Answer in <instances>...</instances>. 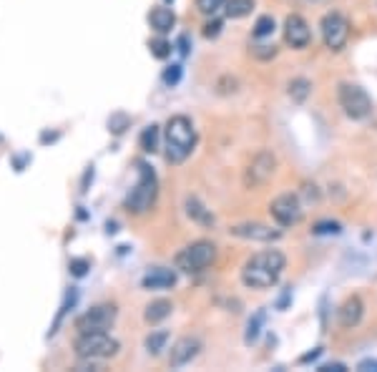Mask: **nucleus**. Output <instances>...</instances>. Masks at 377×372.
I'll list each match as a JSON object with an SVG mask.
<instances>
[{
  "mask_svg": "<svg viewBox=\"0 0 377 372\" xmlns=\"http://www.w3.org/2000/svg\"><path fill=\"white\" fill-rule=\"evenodd\" d=\"M116 305H96L78 317L76 329L78 332H108V327L116 322Z\"/></svg>",
  "mask_w": 377,
  "mask_h": 372,
  "instance_id": "7",
  "label": "nucleus"
},
{
  "mask_svg": "<svg viewBox=\"0 0 377 372\" xmlns=\"http://www.w3.org/2000/svg\"><path fill=\"white\" fill-rule=\"evenodd\" d=\"M312 232L315 234H339L342 232V227H339L337 222H320V224H315Z\"/></svg>",
  "mask_w": 377,
  "mask_h": 372,
  "instance_id": "28",
  "label": "nucleus"
},
{
  "mask_svg": "<svg viewBox=\"0 0 377 372\" xmlns=\"http://www.w3.org/2000/svg\"><path fill=\"white\" fill-rule=\"evenodd\" d=\"M86 272H89V261H86V259H73L71 261V274H73V277H84Z\"/></svg>",
  "mask_w": 377,
  "mask_h": 372,
  "instance_id": "29",
  "label": "nucleus"
},
{
  "mask_svg": "<svg viewBox=\"0 0 377 372\" xmlns=\"http://www.w3.org/2000/svg\"><path fill=\"white\" fill-rule=\"evenodd\" d=\"M141 284H144V289H171L176 284V272L167 267H154L144 274Z\"/></svg>",
  "mask_w": 377,
  "mask_h": 372,
  "instance_id": "15",
  "label": "nucleus"
},
{
  "mask_svg": "<svg viewBox=\"0 0 377 372\" xmlns=\"http://www.w3.org/2000/svg\"><path fill=\"white\" fill-rule=\"evenodd\" d=\"M252 11H254V0H227L224 6V13L229 18H247Z\"/></svg>",
  "mask_w": 377,
  "mask_h": 372,
  "instance_id": "21",
  "label": "nucleus"
},
{
  "mask_svg": "<svg viewBox=\"0 0 377 372\" xmlns=\"http://www.w3.org/2000/svg\"><path fill=\"white\" fill-rule=\"evenodd\" d=\"M337 98L342 111L352 121H365L372 113V98L367 96V91L357 84H339Z\"/></svg>",
  "mask_w": 377,
  "mask_h": 372,
  "instance_id": "6",
  "label": "nucleus"
},
{
  "mask_svg": "<svg viewBox=\"0 0 377 372\" xmlns=\"http://www.w3.org/2000/svg\"><path fill=\"white\" fill-rule=\"evenodd\" d=\"M229 232L239 239H247V242H277V239H282V232H279V229H272L259 222L237 224V227H232Z\"/></svg>",
  "mask_w": 377,
  "mask_h": 372,
  "instance_id": "11",
  "label": "nucleus"
},
{
  "mask_svg": "<svg viewBox=\"0 0 377 372\" xmlns=\"http://www.w3.org/2000/svg\"><path fill=\"white\" fill-rule=\"evenodd\" d=\"M284 40H287L292 48H307V45H310L312 30L305 18L297 16V13L287 16V21H284Z\"/></svg>",
  "mask_w": 377,
  "mask_h": 372,
  "instance_id": "12",
  "label": "nucleus"
},
{
  "mask_svg": "<svg viewBox=\"0 0 377 372\" xmlns=\"http://www.w3.org/2000/svg\"><path fill=\"white\" fill-rule=\"evenodd\" d=\"M159 139H161L159 126H156V123H151V126H146L144 131H141L139 144H141V149H144L146 154H156V151H159Z\"/></svg>",
  "mask_w": 377,
  "mask_h": 372,
  "instance_id": "19",
  "label": "nucleus"
},
{
  "mask_svg": "<svg viewBox=\"0 0 377 372\" xmlns=\"http://www.w3.org/2000/svg\"><path fill=\"white\" fill-rule=\"evenodd\" d=\"M186 45H188V38H186V35H181V38H179V50H181V56H186V53H188Z\"/></svg>",
  "mask_w": 377,
  "mask_h": 372,
  "instance_id": "35",
  "label": "nucleus"
},
{
  "mask_svg": "<svg viewBox=\"0 0 377 372\" xmlns=\"http://www.w3.org/2000/svg\"><path fill=\"white\" fill-rule=\"evenodd\" d=\"M322 40L330 50H342L349 40V23L342 13H327L320 23Z\"/></svg>",
  "mask_w": 377,
  "mask_h": 372,
  "instance_id": "8",
  "label": "nucleus"
},
{
  "mask_svg": "<svg viewBox=\"0 0 377 372\" xmlns=\"http://www.w3.org/2000/svg\"><path fill=\"white\" fill-rule=\"evenodd\" d=\"M151 53H154L156 58H169L171 56V43L169 40H164V38H159V40H151Z\"/></svg>",
  "mask_w": 377,
  "mask_h": 372,
  "instance_id": "26",
  "label": "nucleus"
},
{
  "mask_svg": "<svg viewBox=\"0 0 377 372\" xmlns=\"http://www.w3.org/2000/svg\"><path fill=\"white\" fill-rule=\"evenodd\" d=\"M179 81H181V66H179V63H174V66H169L167 71H164V84L176 86Z\"/></svg>",
  "mask_w": 377,
  "mask_h": 372,
  "instance_id": "27",
  "label": "nucleus"
},
{
  "mask_svg": "<svg viewBox=\"0 0 377 372\" xmlns=\"http://www.w3.org/2000/svg\"><path fill=\"white\" fill-rule=\"evenodd\" d=\"M186 214L194 219L196 224H201V227H214V214H211L196 196H188L186 199Z\"/></svg>",
  "mask_w": 377,
  "mask_h": 372,
  "instance_id": "17",
  "label": "nucleus"
},
{
  "mask_svg": "<svg viewBox=\"0 0 377 372\" xmlns=\"http://www.w3.org/2000/svg\"><path fill=\"white\" fill-rule=\"evenodd\" d=\"M274 169H277V159H274V154H269V151H259V154L252 159L249 169H247V186H261V184H266L269 179H272Z\"/></svg>",
  "mask_w": 377,
  "mask_h": 372,
  "instance_id": "10",
  "label": "nucleus"
},
{
  "mask_svg": "<svg viewBox=\"0 0 377 372\" xmlns=\"http://www.w3.org/2000/svg\"><path fill=\"white\" fill-rule=\"evenodd\" d=\"M254 56L257 58H274L277 56V48H274V45H257Z\"/></svg>",
  "mask_w": 377,
  "mask_h": 372,
  "instance_id": "31",
  "label": "nucleus"
},
{
  "mask_svg": "<svg viewBox=\"0 0 377 372\" xmlns=\"http://www.w3.org/2000/svg\"><path fill=\"white\" fill-rule=\"evenodd\" d=\"M171 310H174V305L169 300H156V302H151V305L146 307L144 317H146V322H149V325H159V322H164L169 315H171Z\"/></svg>",
  "mask_w": 377,
  "mask_h": 372,
  "instance_id": "18",
  "label": "nucleus"
},
{
  "mask_svg": "<svg viewBox=\"0 0 377 372\" xmlns=\"http://www.w3.org/2000/svg\"><path fill=\"white\" fill-rule=\"evenodd\" d=\"M214 259H217V244L199 239L176 254V269H181L184 274H201L214 264Z\"/></svg>",
  "mask_w": 377,
  "mask_h": 372,
  "instance_id": "4",
  "label": "nucleus"
},
{
  "mask_svg": "<svg viewBox=\"0 0 377 372\" xmlns=\"http://www.w3.org/2000/svg\"><path fill=\"white\" fill-rule=\"evenodd\" d=\"M269 211H272V219L279 227H294V224L302 222L305 206H302L297 194H279L277 199L269 204Z\"/></svg>",
  "mask_w": 377,
  "mask_h": 372,
  "instance_id": "9",
  "label": "nucleus"
},
{
  "mask_svg": "<svg viewBox=\"0 0 377 372\" xmlns=\"http://www.w3.org/2000/svg\"><path fill=\"white\" fill-rule=\"evenodd\" d=\"M126 123H128V118H126V116H116V118H111V128H113V131H116V134H121Z\"/></svg>",
  "mask_w": 377,
  "mask_h": 372,
  "instance_id": "34",
  "label": "nucleus"
},
{
  "mask_svg": "<svg viewBox=\"0 0 377 372\" xmlns=\"http://www.w3.org/2000/svg\"><path fill=\"white\" fill-rule=\"evenodd\" d=\"M287 259L279 249H261L252 254L242 267V282L249 289H272L279 282Z\"/></svg>",
  "mask_w": 377,
  "mask_h": 372,
  "instance_id": "1",
  "label": "nucleus"
},
{
  "mask_svg": "<svg viewBox=\"0 0 377 372\" xmlns=\"http://www.w3.org/2000/svg\"><path fill=\"white\" fill-rule=\"evenodd\" d=\"M167 342H169L167 329L151 332L149 337H146V350H149V355H161V350H167Z\"/></svg>",
  "mask_w": 377,
  "mask_h": 372,
  "instance_id": "22",
  "label": "nucleus"
},
{
  "mask_svg": "<svg viewBox=\"0 0 377 372\" xmlns=\"http://www.w3.org/2000/svg\"><path fill=\"white\" fill-rule=\"evenodd\" d=\"M199 350H201L199 337H181V339H176V342H174V347H171V355H169V365H171V367L188 365V362H191L196 355H199Z\"/></svg>",
  "mask_w": 377,
  "mask_h": 372,
  "instance_id": "13",
  "label": "nucleus"
},
{
  "mask_svg": "<svg viewBox=\"0 0 377 372\" xmlns=\"http://www.w3.org/2000/svg\"><path fill=\"white\" fill-rule=\"evenodd\" d=\"M151 28L156 30V33H169V30L176 26V16H174L171 8H156V11H151Z\"/></svg>",
  "mask_w": 377,
  "mask_h": 372,
  "instance_id": "16",
  "label": "nucleus"
},
{
  "mask_svg": "<svg viewBox=\"0 0 377 372\" xmlns=\"http://www.w3.org/2000/svg\"><path fill=\"white\" fill-rule=\"evenodd\" d=\"M224 6H227V0H196V8H199L204 16H217Z\"/></svg>",
  "mask_w": 377,
  "mask_h": 372,
  "instance_id": "25",
  "label": "nucleus"
},
{
  "mask_svg": "<svg viewBox=\"0 0 377 372\" xmlns=\"http://www.w3.org/2000/svg\"><path fill=\"white\" fill-rule=\"evenodd\" d=\"M357 370L360 372H377V360H372V357L370 360H362L360 365H357Z\"/></svg>",
  "mask_w": 377,
  "mask_h": 372,
  "instance_id": "33",
  "label": "nucleus"
},
{
  "mask_svg": "<svg viewBox=\"0 0 377 372\" xmlns=\"http://www.w3.org/2000/svg\"><path fill=\"white\" fill-rule=\"evenodd\" d=\"M136 169H139V181L128 191L126 209L133 211V214H146L154 206L156 194H159V179H156V171L146 162H139Z\"/></svg>",
  "mask_w": 377,
  "mask_h": 372,
  "instance_id": "3",
  "label": "nucleus"
},
{
  "mask_svg": "<svg viewBox=\"0 0 377 372\" xmlns=\"http://www.w3.org/2000/svg\"><path fill=\"white\" fill-rule=\"evenodd\" d=\"M264 322H266V312L259 310L254 317L249 320V325H247V334H244V342L247 344H254L257 339H259L261 329H264Z\"/></svg>",
  "mask_w": 377,
  "mask_h": 372,
  "instance_id": "20",
  "label": "nucleus"
},
{
  "mask_svg": "<svg viewBox=\"0 0 377 372\" xmlns=\"http://www.w3.org/2000/svg\"><path fill=\"white\" fill-rule=\"evenodd\" d=\"M219 33H222V21H209L204 26V35H206V38H217Z\"/></svg>",
  "mask_w": 377,
  "mask_h": 372,
  "instance_id": "30",
  "label": "nucleus"
},
{
  "mask_svg": "<svg viewBox=\"0 0 377 372\" xmlns=\"http://www.w3.org/2000/svg\"><path fill=\"white\" fill-rule=\"evenodd\" d=\"M73 347L81 360H106L118 352V339H113L108 332H78Z\"/></svg>",
  "mask_w": 377,
  "mask_h": 372,
  "instance_id": "5",
  "label": "nucleus"
},
{
  "mask_svg": "<svg viewBox=\"0 0 377 372\" xmlns=\"http://www.w3.org/2000/svg\"><path fill=\"white\" fill-rule=\"evenodd\" d=\"M362 315H365V305H362V300L357 295H352L349 300H344V305L339 307V312H337L339 325H342L344 329L357 327V325L362 322Z\"/></svg>",
  "mask_w": 377,
  "mask_h": 372,
  "instance_id": "14",
  "label": "nucleus"
},
{
  "mask_svg": "<svg viewBox=\"0 0 377 372\" xmlns=\"http://www.w3.org/2000/svg\"><path fill=\"white\" fill-rule=\"evenodd\" d=\"M274 33V18L272 16H261L254 26V38H266Z\"/></svg>",
  "mask_w": 377,
  "mask_h": 372,
  "instance_id": "24",
  "label": "nucleus"
},
{
  "mask_svg": "<svg viewBox=\"0 0 377 372\" xmlns=\"http://www.w3.org/2000/svg\"><path fill=\"white\" fill-rule=\"evenodd\" d=\"M310 81L307 78H294L292 84H289V96H292V101H297V103H302V101L310 96Z\"/></svg>",
  "mask_w": 377,
  "mask_h": 372,
  "instance_id": "23",
  "label": "nucleus"
},
{
  "mask_svg": "<svg viewBox=\"0 0 377 372\" xmlns=\"http://www.w3.org/2000/svg\"><path fill=\"white\" fill-rule=\"evenodd\" d=\"M164 141H167V156L169 164H181L186 162L191 151L196 146V128L188 116H171L167 121V131H164Z\"/></svg>",
  "mask_w": 377,
  "mask_h": 372,
  "instance_id": "2",
  "label": "nucleus"
},
{
  "mask_svg": "<svg viewBox=\"0 0 377 372\" xmlns=\"http://www.w3.org/2000/svg\"><path fill=\"white\" fill-rule=\"evenodd\" d=\"M347 367L342 365V362H327V365H322L320 372H344Z\"/></svg>",
  "mask_w": 377,
  "mask_h": 372,
  "instance_id": "32",
  "label": "nucleus"
}]
</instances>
